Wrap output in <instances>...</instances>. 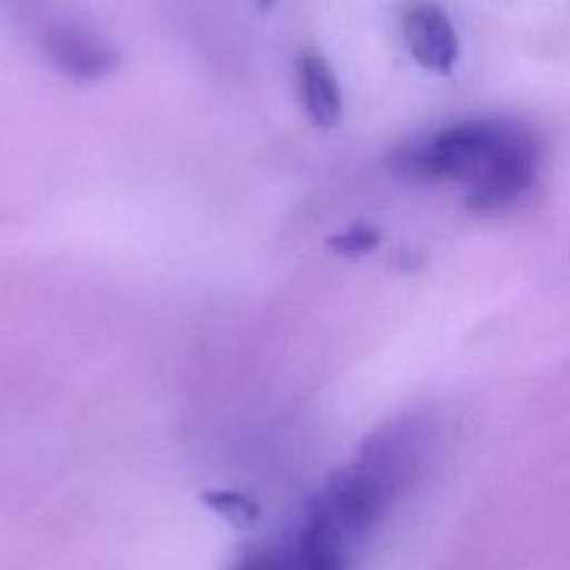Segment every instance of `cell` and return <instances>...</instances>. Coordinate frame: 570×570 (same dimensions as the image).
I'll return each mask as SVG.
<instances>
[{
  "label": "cell",
  "instance_id": "1",
  "mask_svg": "<svg viewBox=\"0 0 570 570\" xmlns=\"http://www.w3.org/2000/svg\"><path fill=\"white\" fill-rule=\"evenodd\" d=\"M432 443L425 416H401L379 428L356 456L312 499L287 539L303 570H347L358 546L421 474Z\"/></svg>",
  "mask_w": 570,
  "mask_h": 570
},
{
  "label": "cell",
  "instance_id": "8",
  "mask_svg": "<svg viewBox=\"0 0 570 570\" xmlns=\"http://www.w3.org/2000/svg\"><path fill=\"white\" fill-rule=\"evenodd\" d=\"M209 501L216 510L225 512L227 517L240 519V521L256 514V508L249 501H245L240 494H214V497H209Z\"/></svg>",
  "mask_w": 570,
  "mask_h": 570
},
{
  "label": "cell",
  "instance_id": "4",
  "mask_svg": "<svg viewBox=\"0 0 570 570\" xmlns=\"http://www.w3.org/2000/svg\"><path fill=\"white\" fill-rule=\"evenodd\" d=\"M45 51L51 62L76 80H96L109 73L118 58L98 36L80 27H53L45 33Z\"/></svg>",
  "mask_w": 570,
  "mask_h": 570
},
{
  "label": "cell",
  "instance_id": "5",
  "mask_svg": "<svg viewBox=\"0 0 570 570\" xmlns=\"http://www.w3.org/2000/svg\"><path fill=\"white\" fill-rule=\"evenodd\" d=\"M301 102L309 120L318 127H334L343 114V98L332 67L316 53H305L296 62Z\"/></svg>",
  "mask_w": 570,
  "mask_h": 570
},
{
  "label": "cell",
  "instance_id": "3",
  "mask_svg": "<svg viewBox=\"0 0 570 570\" xmlns=\"http://www.w3.org/2000/svg\"><path fill=\"white\" fill-rule=\"evenodd\" d=\"M410 56L428 71L450 73L459 60V36L448 13L434 2L412 4L401 22Z\"/></svg>",
  "mask_w": 570,
  "mask_h": 570
},
{
  "label": "cell",
  "instance_id": "2",
  "mask_svg": "<svg viewBox=\"0 0 570 570\" xmlns=\"http://www.w3.org/2000/svg\"><path fill=\"white\" fill-rule=\"evenodd\" d=\"M534 134L514 120L476 118L392 149L390 169L410 180H459L465 189L499 167Z\"/></svg>",
  "mask_w": 570,
  "mask_h": 570
},
{
  "label": "cell",
  "instance_id": "7",
  "mask_svg": "<svg viewBox=\"0 0 570 570\" xmlns=\"http://www.w3.org/2000/svg\"><path fill=\"white\" fill-rule=\"evenodd\" d=\"M376 240H379V234L372 227L358 225V227H352V229L334 236L332 247L341 254H361V252L372 249L376 245Z\"/></svg>",
  "mask_w": 570,
  "mask_h": 570
},
{
  "label": "cell",
  "instance_id": "6",
  "mask_svg": "<svg viewBox=\"0 0 570 570\" xmlns=\"http://www.w3.org/2000/svg\"><path fill=\"white\" fill-rule=\"evenodd\" d=\"M232 570H301L287 541H272L245 548Z\"/></svg>",
  "mask_w": 570,
  "mask_h": 570
},
{
  "label": "cell",
  "instance_id": "9",
  "mask_svg": "<svg viewBox=\"0 0 570 570\" xmlns=\"http://www.w3.org/2000/svg\"><path fill=\"white\" fill-rule=\"evenodd\" d=\"M272 0H258V4H269Z\"/></svg>",
  "mask_w": 570,
  "mask_h": 570
}]
</instances>
